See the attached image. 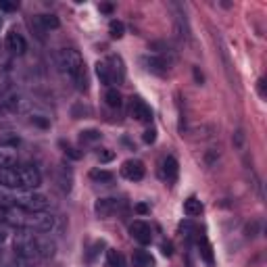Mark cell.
Masks as SVG:
<instances>
[{
  "label": "cell",
  "mask_w": 267,
  "mask_h": 267,
  "mask_svg": "<svg viewBox=\"0 0 267 267\" xmlns=\"http://www.w3.org/2000/svg\"><path fill=\"white\" fill-rule=\"evenodd\" d=\"M6 224L30 230V232H42L46 234L55 228V217L46 211H23V209H6Z\"/></svg>",
  "instance_id": "obj_1"
},
{
  "label": "cell",
  "mask_w": 267,
  "mask_h": 267,
  "mask_svg": "<svg viewBox=\"0 0 267 267\" xmlns=\"http://www.w3.org/2000/svg\"><path fill=\"white\" fill-rule=\"evenodd\" d=\"M59 69L71 84H73L79 92L88 90V73H86V63L82 55L75 48H63L59 52Z\"/></svg>",
  "instance_id": "obj_2"
},
{
  "label": "cell",
  "mask_w": 267,
  "mask_h": 267,
  "mask_svg": "<svg viewBox=\"0 0 267 267\" xmlns=\"http://www.w3.org/2000/svg\"><path fill=\"white\" fill-rule=\"evenodd\" d=\"M13 248H15V255L21 257L23 261H35L40 259V248H38V234L30 232V230H19L15 234L13 240Z\"/></svg>",
  "instance_id": "obj_3"
},
{
  "label": "cell",
  "mask_w": 267,
  "mask_h": 267,
  "mask_svg": "<svg viewBox=\"0 0 267 267\" xmlns=\"http://www.w3.org/2000/svg\"><path fill=\"white\" fill-rule=\"evenodd\" d=\"M8 200H13L17 207L23 209V211H46L48 209V197L42 192H35V190H19L8 197Z\"/></svg>",
  "instance_id": "obj_4"
},
{
  "label": "cell",
  "mask_w": 267,
  "mask_h": 267,
  "mask_svg": "<svg viewBox=\"0 0 267 267\" xmlns=\"http://www.w3.org/2000/svg\"><path fill=\"white\" fill-rule=\"evenodd\" d=\"M17 173H19L21 190H35L42 184V175L38 171V167H33V165H19L17 167Z\"/></svg>",
  "instance_id": "obj_5"
},
{
  "label": "cell",
  "mask_w": 267,
  "mask_h": 267,
  "mask_svg": "<svg viewBox=\"0 0 267 267\" xmlns=\"http://www.w3.org/2000/svg\"><path fill=\"white\" fill-rule=\"evenodd\" d=\"M4 46L11 55L21 57V55H25V50H28V42H25V38L17 30H11L4 38Z\"/></svg>",
  "instance_id": "obj_6"
},
{
  "label": "cell",
  "mask_w": 267,
  "mask_h": 267,
  "mask_svg": "<svg viewBox=\"0 0 267 267\" xmlns=\"http://www.w3.org/2000/svg\"><path fill=\"white\" fill-rule=\"evenodd\" d=\"M121 175L130 182H140L142 177H144V163L138 161V159H130V161L123 163Z\"/></svg>",
  "instance_id": "obj_7"
},
{
  "label": "cell",
  "mask_w": 267,
  "mask_h": 267,
  "mask_svg": "<svg viewBox=\"0 0 267 267\" xmlns=\"http://www.w3.org/2000/svg\"><path fill=\"white\" fill-rule=\"evenodd\" d=\"M130 115L136 121H142V123H148L153 119V111H150V106L142 100V99H132V104H130Z\"/></svg>",
  "instance_id": "obj_8"
},
{
  "label": "cell",
  "mask_w": 267,
  "mask_h": 267,
  "mask_svg": "<svg viewBox=\"0 0 267 267\" xmlns=\"http://www.w3.org/2000/svg\"><path fill=\"white\" fill-rule=\"evenodd\" d=\"M130 234L140 244H150V240H153V230H150V226L146 224V221H140V219L134 221V224L130 226Z\"/></svg>",
  "instance_id": "obj_9"
},
{
  "label": "cell",
  "mask_w": 267,
  "mask_h": 267,
  "mask_svg": "<svg viewBox=\"0 0 267 267\" xmlns=\"http://www.w3.org/2000/svg\"><path fill=\"white\" fill-rule=\"evenodd\" d=\"M142 63H144V67L155 75H165L167 69H169L167 61L163 57H159V55H144L142 57Z\"/></svg>",
  "instance_id": "obj_10"
},
{
  "label": "cell",
  "mask_w": 267,
  "mask_h": 267,
  "mask_svg": "<svg viewBox=\"0 0 267 267\" xmlns=\"http://www.w3.org/2000/svg\"><path fill=\"white\" fill-rule=\"evenodd\" d=\"M17 163V144L15 142H0V167H15Z\"/></svg>",
  "instance_id": "obj_11"
},
{
  "label": "cell",
  "mask_w": 267,
  "mask_h": 267,
  "mask_svg": "<svg viewBox=\"0 0 267 267\" xmlns=\"http://www.w3.org/2000/svg\"><path fill=\"white\" fill-rule=\"evenodd\" d=\"M32 25H33L35 32H38V35L42 38L44 32H50V30L59 28V17H55V15H38V17H33Z\"/></svg>",
  "instance_id": "obj_12"
},
{
  "label": "cell",
  "mask_w": 267,
  "mask_h": 267,
  "mask_svg": "<svg viewBox=\"0 0 267 267\" xmlns=\"http://www.w3.org/2000/svg\"><path fill=\"white\" fill-rule=\"evenodd\" d=\"M119 204L121 202L117 199H99L96 204H94V211H96V215H99L100 219H106L119 209Z\"/></svg>",
  "instance_id": "obj_13"
},
{
  "label": "cell",
  "mask_w": 267,
  "mask_h": 267,
  "mask_svg": "<svg viewBox=\"0 0 267 267\" xmlns=\"http://www.w3.org/2000/svg\"><path fill=\"white\" fill-rule=\"evenodd\" d=\"M177 173H180V167H177V161L173 157H165L161 163V177L167 184H173L177 180Z\"/></svg>",
  "instance_id": "obj_14"
},
{
  "label": "cell",
  "mask_w": 267,
  "mask_h": 267,
  "mask_svg": "<svg viewBox=\"0 0 267 267\" xmlns=\"http://www.w3.org/2000/svg\"><path fill=\"white\" fill-rule=\"evenodd\" d=\"M106 67H109V71H111V77H113V84L117 82V84H121L123 79H126V67H123V61L119 59V57H109V61H106Z\"/></svg>",
  "instance_id": "obj_15"
},
{
  "label": "cell",
  "mask_w": 267,
  "mask_h": 267,
  "mask_svg": "<svg viewBox=\"0 0 267 267\" xmlns=\"http://www.w3.org/2000/svg\"><path fill=\"white\" fill-rule=\"evenodd\" d=\"M132 265L134 267H155V259L148 251H134L132 255Z\"/></svg>",
  "instance_id": "obj_16"
},
{
  "label": "cell",
  "mask_w": 267,
  "mask_h": 267,
  "mask_svg": "<svg viewBox=\"0 0 267 267\" xmlns=\"http://www.w3.org/2000/svg\"><path fill=\"white\" fill-rule=\"evenodd\" d=\"M199 246H200V255H202L204 263H207L209 267H213V265H215V257H213V246L209 244V240L204 236H200L199 238Z\"/></svg>",
  "instance_id": "obj_17"
},
{
  "label": "cell",
  "mask_w": 267,
  "mask_h": 267,
  "mask_svg": "<svg viewBox=\"0 0 267 267\" xmlns=\"http://www.w3.org/2000/svg\"><path fill=\"white\" fill-rule=\"evenodd\" d=\"M184 213H186L188 217H197V215H200V213H202V202H200L199 199L190 197L188 200H184Z\"/></svg>",
  "instance_id": "obj_18"
},
{
  "label": "cell",
  "mask_w": 267,
  "mask_h": 267,
  "mask_svg": "<svg viewBox=\"0 0 267 267\" xmlns=\"http://www.w3.org/2000/svg\"><path fill=\"white\" fill-rule=\"evenodd\" d=\"M104 100H106V104H109L111 109H121V104H123L121 92L117 90V88H109L106 94H104Z\"/></svg>",
  "instance_id": "obj_19"
},
{
  "label": "cell",
  "mask_w": 267,
  "mask_h": 267,
  "mask_svg": "<svg viewBox=\"0 0 267 267\" xmlns=\"http://www.w3.org/2000/svg\"><path fill=\"white\" fill-rule=\"evenodd\" d=\"M106 267H126V261H123V255L109 248L106 251Z\"/></svg>",
  "instance_id": "obj_20"
},
{
  "label": "cell",
  "mask_w": 267,
  "mask_h": 267,
  "mask_svg": "<svg viewBox=\"0 0 267 267\" xmlns=\"http://www.w3.org/2000/svg\"><path fill=\"white\" fill-rule=\"evenodd\" d=\"M90 177L94 182H99V184H111L113 182V173L106 171V169H92Z\"/></svg>",
  "instance_id": "obj_21"
},
{
  "label": "cell",
  "mask_w": 267,
  "mask_h": 267,
  "mask_svg": "<svg viewBox=\"0 0 267 267\" xmlns=\"http://www.w3.org/2000/svg\"><path fill=\"white\" fill-rule=\"evenodd\" d=\"M96 75H99V79H100L104 86H111L113 84L111 71H109V67H106V63H99V65H96Z\"/></svg>",
  "instance_id": "obj_22"
},
{
  "label": "cell",
  "mask_w": 267,
  "mask_h": 267,
  "mask_svg": "<svg viewBox=\"0 0 267 267\" xmlns=\"http://www.w3.org/2000/svg\"><path fill=\"white\" fill-rule=\"evenodd\" d=\"M109 33H111V38L119 40V38H123V33H126V28H123V23H121V21H111V25H109Z\"/></svg>",
  "instance_id": "obj_23"
},
{
  "label": "cell",
  "mask_w": 267,
  "mask_h": 267,
  "mask_svg": "<svg viewBox=\"0 0 267 267\" xmlns=\"http://www.w3.org/2000/svg\"><path fill=\"white\" fill-rule=\"evenodd\" d=\"M82 140L84 142H96V140H100V132L99 130H86V132H82Z\"/></svg>",
  "instance_id": "obj_24"
},
{
  "label": "cell",
  "mask_w": 267,
  "mask_h": 267,
  "mask_svg": "<svg viewBox=\"0 0 267 267\" xmlns=\"http://www.w3.org/2000/svg\"><path fill=\"white\" fill-rule=\"evenodd\" d=\"M142 140H144L146 144H153V142L157 140V132H155V130H146L144 136H142Z\"/></svg>",
  "instance_id": "obj_25"
},
{
  "label": "cell",
  "mask_w": 267,
  "mask_h": 267,
  "mask_svg": "<svg viewBox=\"0 0 267 267\" xmlns=\"http://www.w3.org/2000/svg\"><path fill=\"white\" fill-rule=\"evenodd\" d=\"M17 8V2H8V0H0V11H6V13H11Z\"/></svg>",
  "instance_id": "obj_26"
},
{
  "label": "cell",
  "mask_w": 267,
  "mask_h": 267,
  "mask_svg": "<svg viewBox=\"0 0 267 267\" xmlns=\"http://www.w3.org/2000/svg\"><path fill=\"white\" fill-rule=\"evenodd\" d=\"M242 142H244V132H242V130H238V132H236V136H234V144H236V148L242 146Z\"/></svg>",
  "instance_id": "obj_27"
},
{
  "label": "cell",
  "mask_w": 267,
  "mask_h": 267,
  "mask_svg": "<svg viewBox=\"0 0 267 267\" xmlns=\"http://www.w3.org/2000/svg\"><path fill=\"white\" fill-rule=\"evenodd\" d=\"M257 88H259V96H261V99H267V92H265V79H259V82H257Z\"/></svg>",
  "instance_id": "obj_28"
},
{
  "label": "cell",
  "mask_w": 267,
  "mask_h": 267,
  "mask_svg": "<svg viewBox=\"0 0 267 267\" xmlns=\"http://www.w3.org/2000/svg\"><path fill=\"white\" fill-rule=\"evenodd\" d=\"M115 155L113 153H99V159H100V161L102 163H106V161H111V159H113Z\"/></svg>",
  "instance_id": "obj_29"
},
{
  "label": "cell",
  "mask_w": 267,
  "mask_h": 267,
  "mask_svg": "<svg viewBox=\"0 0 267 267\" xmlns=\"http://www.w3.org/2000/svg\"><path fill=\"white\" fill-rule=\"evenodd\" d=\"M161 253H163L165 257H171V253H173V251H171V244H163V246H161Z\"/></svg>",
  "instance_id": "obj_30"
},
{
  "label": "cell",
  "mask_w": 267,
  "mask_h": 267,
  "mask_svg": "<svg viewBox=\"0 0 267 267\" xmlns=\"http://www.w3.org/2000/svg\"><path fill=\"white\" fill-rule=\"evenodd\" d=\"M0 224H6V207L0 204Z\"/></svg>",
  "instance_id": "obj_31"
},
{
  "label": "cell",
  "mask_w": 267,
  "mask_h": 267,
  "mask_svg": "<svg viewBox=\"0 0 267 267\" xmlns=\"http://www.w3.org/2000/svg\"><path fill=\"white\" fill-rule=\"evenodd\" d=\"M136 211H138V213H146V211H148V207H146V204H142V202H140V204H136Z\"/></svg>",
  "instance_id": "obj_32"
},
{
  "label": "cell",
  "mask_w": 267,
  "mask_h": 267,
  "mask_svg": "<svg viewBox=\"0 0 267 267\" xmlns=\"http://www.w3.org/2000/svg\"><path fill=\"white\" fill-rule=\"evenodd\" d=\"M100 11H102V13H111L113 6H111V4H100Z\"/></svg>",
  "instance_id": "obj_33"
}]
</instances>
